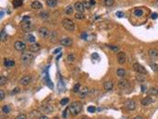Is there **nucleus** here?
<instances>
[{
	"mask_svg": "<svg viewBox=\"0 0 158 119\" xmlns=\"http://www.w3.org/2000/svg\"><path fill=\"white\" fill-rule=\"evenodd\" d=\"M68 110L72 115H78L82 110V103H80L78 101L72 102L70 104V106H69V108H68Z\"/></svg>",
	"mask_w": 158,
	"mask_h": 119,
	"instance_id": "f257e3e1",
	"label": "nucleus"
},
{
	"mask_svg": "<svg viewBox=\"0 0 158 119\" xmlns=\"http://www.w3.org/2000/svg\"><path fill=\"white\" fill-rule=\"evenodd\" d=\"M62 26L65 30L70 31V32L75 30V24H74V22L71 19H68V18L62 20Z\"/></svg>",
	"mask_w": 158,
	"mask_h": 119,
	"instance_id": "f03ea898",
	"label": "nucleus"
},
{
	"mask_svg": "<svg viewBox=\"0 0 158 119\" xmlns=\"http://www.w3.org/2000/svg\"><path fill=\"white\" fill-rule=\"evenodd\" d=\"M33 59H34V56H33L31 53H23L21 56V62L24 63V65H28L30 63Z\"/></svg>",
	"mask_w": 158,
	"mask_h": 119,
	"instance_id": "7ed1b4c3",
	"label": "nucleus"
},
{
	"mask_svg": "<svg viewBox=\"0 0 158 119\" xmlns=\"http://www.w3.org/2000/svg\"><path fill=\"white\" fill-rule=\"evenodd\" d=\"M132 68H134V69L136 71V73H138V74H141V75H146L147 74V70L145 69V68L142 67L141 65H139V63H134Z\"/></svg>",
	"mask_w": 158,
	"mask_h": 119,
	"instance_id": "20e7f679",
	"label": "nucleus"
},
{
	"mask_svg": "<svg viewBox=\"0 0 158 119\" xmlns=\"http://www.w3.org/2000/svg\"><path fill=\"white\" fill-rule=\"evenodd\" d=\"M39 34H40V36H41V38L46 39V38L49 37V35H51V32H49V30H48L47 28L41 27V28L39 29Z\"/></svg>",
	"mask_w": 158,
	"mask_h": 119,
	"instance_id": "39448f33",
	"label": "nucleus"
},
{
	"mask_svg": "<svg viewBox=\"0 0 158 119\" xmlns=\"http://www.w3.org/2000/svg\"><path fill=\"white\" fill-rule=\"evenodd\" d=\"M14 47L18 52H23V51H25V49H26V44L22 41H16L14 44Z\"/></svg>",
	"mask_w": 158,
	"mask_h": 119,
	"instance_id": "423d86ee",
	"label": "nucleus"
},
{
	"mask_svg": "<svg viewBox=\"0 0 158 119\" xmlns=\"http://www.w3.org/2000/svg\"><path fill=\"white\" fill-rule=\"evenodd\" d=\"M31 81H32V76L31 75H24L19 81V83L22 84V85H28Z\"/></svg>",
	"mask_w": 158,
	"mask_h": 119,
	"instance_id": "0eeeda50",
	"label": "nucleus"
},
{
	"mask_svg": "<svg viewBox=\"0 0 158 119\" xmlns=\"http://www.w3.org/2000/svg\"><path fill=\"white\" fill-rule=\"evenodd\" d=\"M117 60H118V63H121V65H123L126 63V60H127V56L123 52H120L117 56Z\"/></svg>",
	"mask_w": 158,
	"mask_h": 119,
	"instance_id": "6e6552de",
	"label": "nucleus"
},
{
	"mask_svg": "<svg viewBox=\"0 0 158 119\" xmlns=\"http://www.w3.org/2000/svg\"><path fill=\"white\" fill-rule=\"evenodd\" d=\"M72 43H73V41L70 38H63L60 40V45L64 46V47H69L72 45Z\"/></svg>",
	"mask_w": 158,
	"mask_h": 119,
	"instance_id": "1a4fd4ad",
	"label": "nucleus"
},
{
	"mask_svg": "<svg viewBox=\"0 0 158 119\" xmlns=\"http://www.w3.org/2000/svg\"><path fill=\"white\" fill-rule=\"evenodd\" d=\"M153 102H154L153 98L150 96V95H149V96H146L145 98H143L142 100H141V104L146 106V105H150L151 103H153Z\"/></svg>",
	"mask_w": 158,
	"mask_h": 119,
	"instance_id": "9d476101",
	"label": "nucleus"
},
{
	"mask_svg": "<svg viewBox=\"0 0 158 119\" xmlns=\"http://www.w3.org/2000/svg\"><path fill=\"white\" fill-rule=\"evenodd\" d=\"M126 107H127V109H129V110H135V107H136L135 100H132V99L128 100L127 103H126Z\"/></svg>",
	"mask_w": 158,
	"mask_h": 119,
	"instance_id": "9b49d317",
	"label": "nucleus"
},
{
	"mask_svg": "<svg viewBox=\"0 0 158 119\" xmlns=\"http://www.w3.org/2000/svg\"><path fill=\"white\" fill-rule=\"evenodd\" d=\"M22 29L23 31L25 32H30L32 30V24L30 21H27V22H23L22 23Z\"/></svg>",
	"mask_w": 158,
	"mask_h": 119,
	"instance_id": "f8f14e48",
	"label": "nucleus"
},
{
	"mask_svg": "<svg viewBox=\"0 0 158 119\" xmlns=\"http://www.w3.org/2000/svg\"><path fill=\"white\" fill-rule=\"evenodd\" d=\"M148 55L149 57L153 60H158V50L156 49H150L148 51Z\"/></svg>",
	"mask_w": 158,
	"mask_h": 119,
	"instance_id": "ddd939ff",
	"label": "nucleus"
},
{
	"mask_svg": "<svg viewBox=\"0 0 158 119\" xmlns=\"http://www.w3.org/2000/svg\"><path fill=\"white\" fill-rule=\"evenodd\" d=\"M118 84H119V87L122 89H126L127 87L129 86V82L128 81H126V79H122V81H120Z\"/></svg>",
	"mask_w": 158,
	"mask_h": 119,
	"instance_id": "4468645a",
	"label": "nucleus"
},
{
	"mask_svg": "<svg viewBox=\"0 0 158 119\" xmlns=\"http://www.w3.org/2000/svg\"><path fill=\"white\" fill-rule=\"evenodd\" d=\"M29 49H30L31 52L37 53V52H39V51L41 50V46H40L39 44H37V43H33V44H31V46H30Z\"/></svg>",
	"mask_w": 158,
	"mask_h": 119,
	"instance_id": "2eb2a0df",
	"label": "nucleus"
},
{
	"mask_svg": "<svg viewBox=\"0 0 158 119\" xmlns=\"http://www.w3.org/2000/svg\"><path fill=\"white\" fill-rule=\"evenodd\" d=\"M74 8H75V9L78 11V12H83L84 11V5H83V2H76L75 4H74Z\"/></svg>",
	"mask_w": 158,
	"mask_h": 119,
	"instance_id": "dca6fc26",
	"label": "nucleus"
},
{
	"mask_svg": "<svg viewBox=\"0 0 158 119\" xmlns=\"http://www.w3.org/2000/svg\"><path fill=\"white\" fill-rule=\"evenodd\" d=\"M31 7L33 8V9H36V10H39V9H41L43 8V4H41L40 1H34L32 4H31Z\"/></svg>",
	"mask_w": 158,
	"mask_h": 119,
	"instance_id": "f3484780",
	"label": "nucleus"
},
{
	"mask_svg": "<svg viewBox=\"0 0 158 119\" xmlns=\"http://www.w3.org/2000/svg\"><path fill=\"white\" fill-rule=\"evenodd\" d=\"M14 65H15V62L13 60H10V59L4 60V66L6 68H12V67H14Z\"/></svg>",
	"mask_w": 158,
	"mask_h": 119,
	"instance_id": "a211bd4d",
	"label": "nucleus"
},
{
	"mask_svg": "<svg viewBox=\"0 0 158 119\" xmlns=\"http://www.w3.org/2000/svg\"><path fill=\"white\" fill-rule=\"evenodd\" d=\"M88 93H89V88H87V87H84V88H82V89L80 90L79 96H80L81 98H84V97H86L87 95H88Z\"/></svg>",
	"mask_w": 158,
	"mask_h": 119,
	"instance_id": "6ab92c4d",
	"label": "nucleus"
},
{
	"mask_svg": "<svg viewBox=\"0 0 158 119\" xmlns=\"http://www.w3.org/2000/svg\"><path fill=\"white\" fill-rule=\"evenodd\" d=\"M113 86H114L113 81H106L104 83V89L105 90H111L113 88Z\"/></svg>",
	"mask_w": 158,
	"mask_h": 119,
	"instance_id": "aec40b11",
	"label": "nucleus"
},
{
	"mask_svg": "<svg viewBox=\"0 0 158 119\" xmlns=\"http://www.w3.org/2000/svg\"><path fill=\"white\" fill-rule=\"evenodd\" d=\"M46 3H47V5L48 7L53 8V7H55L57 5V0H47Z\"/></svg>",
	"mask_w": 158,
	"mask_h": 119,
	"instance_id": "412c9836",
	"label": "nucleus"
},
{
	"mask_svg": "<svg viewBox=\"0 0 158 119\" xmlns=\"http://www.w3.org/2000/svg\"><path fill=\"white\" fill-rule=\"evenodd\" d=\"M132 13H134L135 16H137V17H140V16L143 15V10L141 9V8H135V9L132 11Z\"/></svg>",
	"mask_w": 158,
	"mask_h": 119,
	"instance_id": "4be33fe9",
	"label": "nucleus"
},
{
	"mask_svg": "<svg viewBox=\"0 0 158 119\" xmlns=\"http://www.w3.org/2000/svg\"><path fill=\"white\" fill-rule=\"evenodd\" d=\"M126 75H127V73H126V70H124V69H117V75H118V76H120V77H124V76H126Z\"/></svg>",
	"mask_w": 158,
	"mask_h": 119,
	"instance_id": "5701e85b",
	"label": "nucleus"
},
{
	"mask_svg": "<svg viewBox=\"0 0 158 119\" xmlns=\"http://www.w3.org/2000/svg\"><path fill=\"white\" fill-rule=\"evenodd\" d=\"M26 39H27V41H28V42H30L31 44H33V43H36V38L34 37V35H32V34L27 35V36H26Z\"/></svg>",
	"mask_w": 158,
	"mask_h": 119,
	"instance_id": "b1692460",
	"label": "nucleus"
},
{
	"mask_svg": "<svg viewBox=\"0 0 158 119\" xmlns=\"http://www.w3.org/2000/svg\"><path fill=\"white\" fill-rule=\"evenodd\" d=\"M23 5V0H13V6L15 8L21 7Z\"/></svg>",
	"mask_w": 158,
	"mask_h": 119,
	"instance_id": "393cba45",
	"label": "nucleus"
},
{
	"mask_svg": "<svg viewBox=\"0 0 158 119\" xmlns=\"http://www.w3.org/2000/svg\"><path fill=\"white\" fill-rule=\"evenodd\" d=\"M44 111L45 112H47V113H51V112H53V106L52 105H49V104H47V105H46V106H44Z\"/></svg>",
	"mask_w": 158,
	"mask_h": 119,
	"instance_id": "a878e982",
	"label": "nucleus"
},
{
	"mask_svg": "<svg viewBox=\"0 0 158 119\" xmlns=\"http://www.w3.org/2000/svg\"><path fill=\"white\" fill-rule=\"evenodd\" d=\"M64 13L66 15H71L73 13V7L72 6H67L65 8V10H64Z\"/></svg>",
	"mask_w": 158,
	"mask_h": 119,
	"instance_id": "bb28decb",
	"label": "nucleus"
},
{
	"mask_svg": "<svg viewBox=\"0 0 158 119\" xmlns=\"http://www.w3.org/2000/svg\"><path fill=\"white\" fill-rule=\"evenodd\" d=\"M48 16H49V13L47 11H43V12L40 13V17L43 18V19H47Z\"/></svg>",
	"mask_w": 158,
	"mask_h": 119,
	"instance_id": "cd10ccee",
	"label": "nucleus"
},
{
	"mask_svg": "<svg viewBox=\"0 0 158 119\" xmlns=\"http://www.w3.org/2000/svg\"><path fill=\"white\" fill-rule=\"evenodd\" d=\"M148 93H149V95H158V89L154 88V87H151L148 90Z\"/></svg>",
	"mask_w": 158,
	"mask_h": 119,
	"instance_id": "c85d7f7f",
	"label": "nucleus"
},
{
	"mask_svg": "<svg viewBox=\"0 0 158 119\" xmlns=\"http://www.w3.org/2000/svg\"><path fill=\"white\" fill-rule=\"evenodd\" d=\"M66 60H67V62H68V63H74V62H75V56L72 55V54H70V55H68V56H67V58H66Z\"/></svg>",
	"mask_w": 158,
	"mask_h": 119,
	"instance_id": "c756f323",
	"label": "nucleus"
},
{
	"mask_svg": "<svg viewBox=\"0 0 158 119\" xmlns=\"http://www.w3.org/2000/svg\"><path fill=\"white\" fill-rule=\"evenodd\" d=\"M11 111V107L9 106V105H4L3 107H2V112L3 113H6V114H8Z\"/></svg>",
	"mask_w": 158,
	"mask_h": 119,
	"instance_id": "7c9ffc66",
	"label": "nucleus"
},
{
	"mask_svg": "<svg viewBox=\"0 0 158 119\" xmlns=\"http://www.w3.org/2000/svg\"><path fill=\"white\" fill-rule=\"evenodd\" d=\"M7 34H6V32H5V30L3 29L2 31H1V34H0V39H1V41H5V40L7 39Z\"/></svg>",
	"mask_w": 158,
	"mask_h": 119,
	"instance_id": "2f4dec72",
	"label": "nucleus"
},
{
	"mask_svg": "<svg viewBox=\"0 0 158 119\" xmlns=\"http://www.w3.org/2000/svg\"><path fill=\"white\" fill-rule=\"evenodd\" d=\"M136 79L138 81H140V82H142V81H145V76H144V75H141V74H138L137 75H136Z\"/></svg>",
	"mask_w": 158,
	"mask_h": 119,
	"instance_id": "473e14b6",
	"label": "nucleus"
},
{
	"mask_svg": "<svg viewBox=\"0 0 158 119\" xmlns=\"http://www.w3.org/2000/svg\"><path fill=\"white\" fill-rule=\"evenodd\" d=\"M149 65H150V67L152 68V69L154 71H157L158 70V65H157V63H155L154 62H149Z\"/></svg>",
	"mask_w": 158,
	"mask_h": 119,
	"instance_id": "72a5a7b5",
	"label": "nucleus"
},
{
	"mask_svg": "<svg viewBox=\"0 0 158 119\" xmlns=\"http://www.w3.org/2000/svg\"><path fill=\"white\" fill-rule=\"evenodd\" d=\"M75 18L78 19V20H82V19H84V18H85V16H84V14H83V13L78 12V13L75 14Z\"/></svg>",
	"mask_w": 158,
	"mask_h": 119,
	"instance_id": "f704fd0d",
	"label": "nucleus"
},
{
	"mask_svg": "<svg viewBox=\"0 0 158 119\" xmlns=\"http://www.w3.org/2000/svg\"><path fill=\"white\" fill-rule=\"evenodd\" d=\"M80 88H81V85H80V83H76L75 85H74V87H73V91L75 92V93L80 92Z\"/></svg>",
	"mask_w": 158,
	"mask_h": 119,
	"instance_id": "c9c22d12",
	"label": "nucleus"
},
{
	"mask_svg": "<svg viewBox=\"0 0 158 119\" xmlns=\"http://www.w3.org/2000/svg\"><path fill=\"white\" fill-rule=\"evenodd\" d=\"M104 3H105L106 6H113L115 1L114 0H104Z\"/></svg>",
	"mask_w": 158,
	"mask_h": 119,
	"instance_id": "e433bc0d",
	"label": "nucleus"
},
{
	"mask_svg": "<svg viewBox=\"0 0 158 119\" xmlns=\"http://www.w3.org/2000/svg\"><path fill=\"white\" fill-rule=\"evenodd\" d=\"M6 83V77L4 75L0 76V85H4Z\"/></svg>",
	"mask_w": 158,
	"mask_h": 119,
	"instance_id": "4c0bfd02",
	"label": "nucleus"
},
{
	"mask_svg": "<svg viewBox=\"0 0 158 119\" xmlns=\"http://www.w3.org/2000/svg\"><path fill=\"white\" fill-rule=\"evenodd\" d=\"M68 101H69V99L67 98V97H65V98H62L61 100H60V104L61 105H66L68 103Z\"/></svg>",
	"mask_w": 158,
	"mask_h": 119,
	"instance_id": "58836bf2",
	"label": "nucleus"
},
{
	"mask_svg": "<svg viewBox=\"0 0 158 119\" xmlns=\"http://www.w3.org/2000/svg\"><path fill=\"white\" fill-rule=\"evenodd\" d=\"M87 110H88V112H90V113H94L95 111H96V107H94V106H89V107L87 108Z\"/></svg>",
	"mask_w": 158,
	"mask_h": 119,
	"instance_id": "ea45409f",
	"label": "nucleus"
},
{
	"mask_svg": "<svg viewBox=\"0 0 158 119\" xmlns=\"http://www.w3.org/2000/svg\"><path fill=\"white\" fill-rule=\"evenodd\" d=\"M83 5H84V8H87V9H89V8L91 7V4L89 1H84L83 2Z\"/></svg>",
	"mask_w": 158,
	"mask_h": 119,
	"instance_id": "a19ab883",
	"label": "nucleus"
},
{
	"mask_svg": "<svg viewBox=\"0 0 158 119\" xmlns=\"http://www.w3.org/2000/svg\"><path fill=\"white\" fill-rule=\"evenodd\" d=\"M56 32H53V33H52V38H51V40H52V42H54L55 41V40H56Z\"/></svg>",
	"mask_w": 158,
	"mask_h": 119,
	"instance_id": "79ce46f5",
	"label": "nucleus"
},
{
	"mask_svg": "<svg viewBox=\"0 0 158 119\" xmlns=\"http://www.w3.org/2000/svg\"><path fill=\"white\" fill-rule=\"evenodd\" d=\"M16 119H27V115L26 114H19Z\"/></svg>",
	"mask_w": 158,
	"mask_h": 119,
	"instance_id": "37998d69",
	"label": "nucleus"
},
{
	"mask_svg": "<svg viewBox=\"0 0 158 119\" xmlns=\"http://www.w3.org/2000/svg\"><path fill=\"white\" fill-rule=\"evenodd\" d=\"M110 49H112L114 52H119V48L118 47H115V46H109Z\"/></svg>",
	"mask_w": 158,
	"mask_h": 119,
	"instance_id": "c03bdc74",
	"label": "nucleus"
},
{
	"mask_svg": "<svg viewBox=\"0 0 158 119\" xmlns=\"http://www.w3.org/2000/svg\"><path fill=\"white\" fill-rule=\"evenodd\" d=\"M0 97H1V99H4V97H5L4 90H0Z\"/></svg>",
	"mask_w": 158,
	"mask_h": 119,
	"instance_id": "a18cd8bd",
	"label": "nucleus"
},
{
	"mask_svg": "<svg viewBox=\"0 0 158 119\" xmlns=\"http://www.w3.org/2000/svg\"><path fill=\"white\" fill-rule=\"evenodd\" d=\"M117 17H120V18H122V17H123V13L122 12V11H120V12H117Z\"/></svg>",
	"mask_w": 158,
	"mask_h": 119,
	"instance_id": "49530a36",
	"label": "nucleus"
},
{
	"mask_svg": "<svg viewBox=\"0 0 158 119\" xmlns=\"http://www.w3.org/2000/svg\"><path fill=\"white\" fill-rule=\"evenodd\" d=\"M87 37H88V35H87V33H85V32H84V33H82V34H81V38H82V39L86 40V39H87Z\"/></svg>",
	"mask_w": 158,
	"mask_h": 119,
	"instance_id": "de8ad7c7",
	"label": "nucleus"
},
{
	"mask_svg": "<svg viewBox=\"0 0 158 119\" xmlns=\"http://www.w3.org/2000/svg\"><path fill=\"white\" fill-rule=\"evenodd\" d=\"M18 92H20V88H19V87H16V88H14L13 91H12L13 94H14V93H18Z\"/></svg>",
	"mask_w": 158,
	"mask_h": 119,
	"instance_id": "09e8293b",
	"label": "nucleus"
},
{
	"mask_svg": "<svg viewBox=\"0 0 158 119\" xmlns=\"http://www.w3.org/2000/svg\"><path fill=\"white\" fill-rule=\"evenodd\" d=\"M29 19H30L29 16H24V17H23V22H27V21H29Z\"/></svg>",
	"mask_w": 158,
	"mask_h": 119,
	"instance_id": "8fccbe9b",
	"label": "nucleus"
},
{
	"mask_svg": "<svg viewBox=\"0 0 158 119\" xmlns=\"http://www.w3.org/2000/svg\"><path fill=\"white\" fill-rule=\"evenodd\" d=\"M157 17H158V14H157V13H152V14H151V18H152V19H156Z\"/></svg>",
	"mask_w": 158,
	"mask_h": 119,
	"instance_id": "3c124183",
	"label": "nucleus"
},
{
	"mask_svg": "<svg viewBox=\"0 0 158 119\" xmlns=\"http://www.w3.org/2000/svg\"><path fill=\"white\" fill-rule=\"evenodd\" d=\"M92 58L93 59H99V55L98 54H92Z\"/></svg>",
	"mask_w": 158,
	"mask_h": 119,
	"instance_id": "603ef678",
	"label": "nucleus"
},
{
	"mask_svg": "<svg viewBox=\"0 0 158 119\" xmlns=\"http://www.w3.org/2000/svg\"><path fill=\"white\" fill-rule=\"evenodd\" d=\"M90 4H91V6H94L95 4H96V1H95V0H90Z\"/></svg>",
	"mask_w": 158,
	"mask_h": 119,
	"instance_id": "864d4df0",
	"label": "nucleus"
},
{
	"mask_svg": "<svg viewBox=\"0 0 158 119\" xmlns=\"http://www.w3.org/2000/svg\"><path fill=\"white\" fill-rule=\"evenodd\" d=\"M132 119H142V117H141V116H135V117H134Z\"/></svg>",
	"mask_w": 158,
	"mask_h": 119,
	"instance_id": "5fc2aeb1",
	"label": "nucleus"
},
{
	"mask_svg": "<svg viewBox=\"0 0 158 119\" xmlns=\"http://www.w3.org/2000/svg\"><path fill=\"white\" fill-rule=\"evenodd\" d=\"M39 119H48V118H47V116H45V115H44V116H41Z\"/></svg>",
	"mask_w": 158,
	"mask_h": 119,
	"instance_id": "6e6d98bb",
	"label": "nucleus"
},
{
	"mask_svg": "<svg viewBox=\"0 0 158 119\" xmlns=\"http://www.w3.org/2000/svg\"><path fill=\"white\" fill-rule=\"evenodd\" d=\"M59 52H60V49H57V50H55L53 52V54H57V53H59Z\"/></svg>",
	"mask_w": 158,
	"mask_h": 119,
	"instance_id": "4d7b16f0",
	"label": "nucleus"
},
{
	"mask_svg": "<svg viewBox=\"0 0 158 119\" xmlns=\"http://www.w3.org/2000/svg\"><path fill=\"white\" fill-rule=\"evenodd\" d=\"M141 90H142V91H144V90H145V87H144L143 85H141Z\"/></svg>",
	"mask_w": 158,
	"mask_h": 119,
	"instance_id": "13d9d810",
	"label": "nucleus"
}]
</instances>
